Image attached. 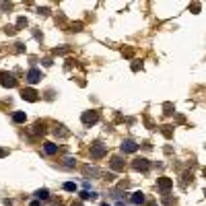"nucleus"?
Segmentation results:
<instances>
[{
    "label": "nucleus",
    "instance_id": "nucleus-1",
    "mask_svg": "<svg viewBox=\"0 0 206 206\" xmlns=\"http://www.w3.org/2000/svg\"><path fill=\"white\" fill-rule=\"evenodd\" d=\"M105 155H107V146L105 144H101V142L91 144V159H101Z\"/></svg>",
    "mask_w": 206,
    "mask_h": 206
},
{
    "label": "nucleus",
    "instance_id": "nucleus-2",
    "mask_svg": "<svg viewBox=\"0 0 206 206\" xmlns=\"http://www.w3.org/2000/svg\"><path fill=\"white\" fill-rule=\"evenodd\" d=\"M0 84H2V87H8V89L17 87V79H15V74H12V72L2 70V72H0Z\"/></svg>",
    "mask_w": 206,
    "mask_h": 206
},
{
    "label": "nucleus",
    "instance_id": "nucleus-3",
    "mask_svg": "<svg viewBox=\"0 0 206 206\" xmlns=\"http://www.w3.org/2000/svg\"><path fill=\"white\" fill-rule=\"evenodd\" d=\"M81 120H82L84 126H93V124L99 122V111H84Z\"/></svg>",
    "mask_w": 206,
    "mask_h": 206
},
{
    "label": "nucleus",
    "instance_id": "nucleus-4",
    "mask_svg": "<svg viewBox=\"0 0 206 206\" xmlns=\"http://www.w3.org/2000/svg\"><path fill=\"white\" fill-rule=\"evenodd\" d=\"M171 186H173L171 177H159V179H157V188H159L163 194H167V192L171 190Z\"/></svg>",
    "mask_w": 206,
    "mask_h": 206
},
{
    "label": "nucleus",
    "instance_id": "nucleus-5",
    "mask_svg": "<svg viewBox=\"0 0 206 206\" xmlns=\"http://www.w3.org/2000/svg\"><path fill=\"white\" fill-rule=\"evenodd\" d=\"M41 81V70L39 68H31L29 72H27V82L29 84H37Z\"/></svg>",
    "mask_w": 206,
    "mask_h": 206
},
{
    "label": "nucleus",
    "instance_id": "nucleus-6",
    "mask_svg": "<svg viewBox=\"0 0 206 206\" xmlns=\"http://www.w3.org/2000/svg\"><path fill=\"white\" fill-rule=\"evenodd\" d=\"M132 167H134L136 171H148V169H151V163L140 157V159H134V161H132Z\"/></svg>",
    "mask_w": 206,
    "mask_h": 206
},
{
    "label": "nucleus",
    "instance_id": "nucleus-7",
    "mask_svg": "<svg viewBox=\"0 0 206 206\" xmlns=\"http://www.w3.org/2000/svg\"><path fill=\"white\" fill-rule=\"evenodd\" d=\"M120 148H122V153H136L138 151V144L128 138V140H124L122 144H120Z\"/></svg>",
    "mask_w": 206,
    "mask_h": 206
},
{
    "label": "nucleus",
    "instance_id": "nucleus-8",
    "mask_svg": "<svg viewBox=\"0 0 206 206\" xmlns=\"http://www.w3.org/2000/svg\"><path fill=\"white\" fill-rule=\"evenodd\" d=\"M21 97L25 101H37V91L35 89H23L21 91Z\"/></svg>",
    "mask_w": 206,
    "mask_h": 206
},
{
    "label": "nucleus",
    "instance_id": "nucleus-9",
    "mask_svg": "<svg viewBox=\"0 0 206 206\" xmlns=\"http://www.w3.org/2000/svg\"><path fill=\"white\" fill-rule=\"evenodd\" d=\"M109 165H111V169H114V171H124V161H122V157H111Z\"/></svg>",
    "mask_w": 206,
    "mask_h": 206
},
{
    "label": "nucleus",
    "instance_id": "nucleus-10",
    "mask_svg": "<svg viewBox=\"0 0 206 206\" xmlns=\"http://www.w3.org/2000/svg\"><path fill=\"white\" fill-rule=\"evenodd\" d=\"M43 151H45V155H56V153H58V144L45 142V144H43Z\"/></svg>",
    "mask_w": 206,
    "mask_h": 206
},
{
    "label": "nucleus",
    "instance_id": "nucleus-11",
    "mask_svg": "<svg viewBox=\"0 0 206 206\" xmlns=\"http://www.w3.org/2000/svg\"><path fill=\"white\" fill-rule=\"evenodd\" d=\"M25 120H27L25 111H15V114H12V122H15V124H23Z\"/></svg>",
    "mask_w": 206,
    "mask_h": 206
},
{
    "label": "nucleus",
    "instance_id": "nucleus-12",
    "mask_svg": "<svg viewBox=\"0 0 206 206\" xmlns=\"http://www.w3.org/2000/svg\"><path fill=\"white\" fill-rule=\"evenodd\" d=\"M130 200H132V204H142V202H144V194H142V192H134Z\"/></svg>",
    "mask_w": 206,
    "mask_h": 206
},
{
    "label": "nucleus",
    "instance_id": "nucleus-13",
    "mask_svg": "<svg viewBox=\"0 0 206 206\" xmlns=\"http://www.w3.org/2000/svg\"><path fill=\"white\" fill-rule=\"evenodd\" d=\"M81 198H82V200H95V198H97V194H95V192H87V190H84V192H81Z\"/></svg>",
    "mask_w": 206,
    "mask_h": 206
},
{
    "label": "nucleus",
    "instance_id": "nucleus-14",
    "mask_svg": "<svg viewBox=\"0 0 206 206\" xmlns=\"http://www.w3.org/2000/svg\"><path fill=\"white\" fill-rule=\"evenodd\" d=\"M35 196H37L39 200H45V198H49V192H47L45 188H41V190H37V192H35Z\"/></svg>",
    "mask_w": 206,
    "mask_h": 206
},
{
    "label": "nucleus",
    "instance_id": "nucleus-15",
    "mask_svg": "<svg viewBox=\"0 0 206 206\" xmlns=\"http://www.w3.org/2000/svg\"><path fill=\"white\" fill-rule=\"evenodd\" d=\"M74 165H76V161H74L72 157H66V159H64V167H66V169H72Z\"/></svg>",
    "mask_w": 206,
    "mask_h": 206
},
{
    "label": "nucleus",
    "instance_id": "nucleus-16",
    "mask_svg": "<svg viewBox=\"0 0 206 206\" xmlns=\"http://www.w3.org/2000/svg\"><path fill=\"white\" fill-rule=\"evenodd\" d=\"M62 128H64V126H56L54 134H56V136H62V138H64V136H68V132H66V130H62Z\"/></svg>",
    "mask_w": 206,
    "mask_h": 206
},
{
    "label": "nucleus",
    "instance_id": "nucleus-17",
    "mask_svg": "<svg viewBox=\"0 0 206 206\" xmlns=\"http://www.w3.org/2000/svg\"><path fill=\"white\" fill-rule=\"evenodd\" d=\"M64 190H66V192H74V190H76V183H74V181H66V183H64Z\"/></svg>",
    "mask_w": 206,
    "mask_h": 206
},
{
    "label": "nucleus",
    "instance_id": "nucleus-18",
    "mask_svg": "<svg viewBox=\"0 0 206 206\" xmlns=\"http://www.w3.org/2000/svg\"><path fill=\"white\" fill-rule=\"evenodd\" d=\"M84 171H87V173H93V175L99 173V169H95V167H84Z\"/></svg>",
    "mask_w": 206,
    "mask_h": 206
},
{
    "label": "nucleus",
    "instance_id": "nucleus-19",
    "mask_svg": "<svg viewBox=\"0 0 206 206\" xmlns=\"http://www.w3.org/2000/svg\"><path fill=\"white\" fill-rule=\"evenodd\" d=\"M163 134L167 138H171V130H169V126H163Z\"/></svg>",
    "mask_w": 206,
    "mask_h": 206
},
{
    "label": "nucleus",
    "instance_id": "nucleus-20",
    "mask_svg": "<svg viewBox=\"0 0 206 206\" xmlns=\"http://www.w3.org/2000/svg\"><path fill=\"white\" fill-rule=\"evenodd\" d=\"M17 25H19V27H25V25H27V21H25V19H23V17H21V19H19V21H17Z\"/></svg>",
    "mask_w": 206,
    "mask_h": 206
},
{
    "label": "nucleus",
    "instance_id": "nucleus-21",
    "mask_svg": "<svg viewBox=\"0 0 206 206\" xmlns=\"http://www.w3.org/2000/svg\"><path fill=\"white\" fill-rule=\"evenodd\" d=\"M8 155V151H4V148H0V157H6Z\"/></svg>",
    "mask_w": 206,
    "mask_h": 206
},
{
    "label": "nucleus",
    "instance_id": "nucleus-22",
    "mask_svg": "<svg viewBox=\"0 0 206 206\" xmlns=\"http://www.w3.org/2000/svg\"><path fill=\"white\" fill-rule=\"evenodd\" d=\"M31 206H41V202H37V200H35V202H31Z\"/></svg>",
    "mask_w": 206,
    "mask_h": 206
},
{
    "label": "nucleus",
    "instance_id": "nucleus-23",
    "mask_svg": "<svg viewBox=\"0 0 206 206\" xmlns=\"http://www.w3.org/2000/svg\"><path fill=\"white\" fill-rule=\"evenodd\" d=\"M70 206H82V204H81V202H72Z\"/></svg>",
    "mask_w": 206,
    "mask_h": 206
},
{
    "label": "nucleus",
    "instance_id": "nucleus-24",
    "mask_svg": "<svg viewBox=\"0 0 206 206\" xmlns=\"http://www.w3.org/2000/svg\"><path fill=\"white\" fill-rule=\"evenodd\" d=\"M116 206H126V204H124V202H122V200H120V202H118V204H116Z\"/></svg>",
    "mask_w": 206,
    "mask_h": 206
},
{
    "label": "nucleus",
    "instance_id": "nucleus-25",
    "mask_svg": "<svg viewBox=\"0 0 206 206\" xmlns=\"http://www.w3.org/2000/svg\"><path fill=\"white\" fill-rule=\"evenodd\" d=\"M101 206H109V204H107V202H103V204H101Z\"/></svg>",
    "mask_w": 206,
    "mask_h": 206
},
{
    "label": "nucleus",
    "instance_id": "nucleus-26",
    "mask_svg": "<svg viewBox=\"0 0 206 206\" xmlns=\"http://www.w3.org/2000/svg\"><path fill=\"white\" fill-rule=\"evenodd\" d=\"M204 177H206V169H204Z\"/></svg>",
    "mask_w": 206,
    "mask_h": 206
},
{
    "label": "nucleus",
    "instance_id": "nucleus-27",
    "mask_svg": "<svg viewBox=\"0 0 206 206\" xmlns=\"http://www.w3.org/2000/svg\"><path fill=\"white\" fill-rule=\"evenodd\" d=\"M204 194H206V190H204Z\"/></svg>",
    "mask_w": 206,
    "mask_h": 206
}]
</instances>
